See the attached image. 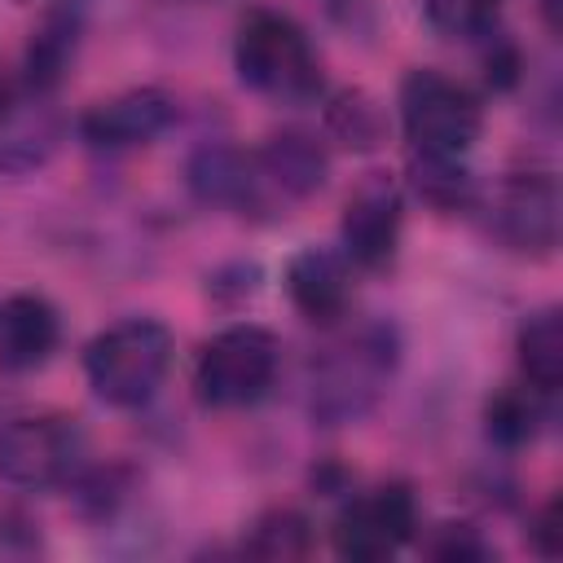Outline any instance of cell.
I'll return each mask as SVG.
<instances>
[{
	"label": "cell",
	"instance_id": "17",
	"mask_svg": "<svg viewBox=\"0 0 563 563\" xmlns=\"http://www.w3.org/2000/svg\"><path fill=\"white\" fill-rule=\"evenodd\" d=\"M242 550L251 559H264V563L308 559L312 554V523L290 506H273L251 523V532L242 537Z\"/></svg>",
	"mask_w": 563,
	"mask_h": 563
},
{
	"label": "cell",
	"instance_id": "13",
	"mask_svg": "<svg viewBox=\"0 0 563 563\" xmlns=\"http://www.w3.org/2000/svg\"><path fill=\"white\" fill-rule=\"evenodd\" d=\"M57 343H62V317L44 295L18 290L0 299V369L9 374L40 369L57 352Z\"/></svg>",
	"mask_w": 563,
	"mask_h": 563
},
{
	"label": "cell",
	"instance_id": "15",
	"mask_svg": "<svg viewBox=\"0 0 563 563\" xmlns=\"http://www.w3.org/2000/svg\"><path fill=\"white\" fill-rule=\"evenodd\" d=\"M75 40H79V4L75 0L48 4L40 31L31 35L26 66H22L31 92H53L57 88V79L66 75V66L75 57Z\"/></svg>",
	"mask_w": 563,
	"mask_h": 563
},
{
	"label": "cell",
	"instance_id": "11",
	"mask_svg": "<svg viewBox=\"0 0 563 563\" xmlns=\"http://www.w3.org/2000/svg\"><path fill=\"white\" fill-rule=\"evenodd\" d=\"M286 295L295 312L312 325H334L352 303V268L347 255L325 246H303L286 260Z\"/></svg>",
	"mask_w": 563,
	"mask_h": 563
},
{
	"label": "cell",
	"instance_id": "25",
	"mask_svg": "<svg viewBox=\"0 0 563 563\" xmlns=\"http://www.w3.org/2000/svg\"><path fill=\"white\" fill-rule=\"evenodd\" d=\"M44 4H62V0H44ZM75 4H79V0H75Z\"/></svg>",
	"mask_w": 563,
	"mask_h": 563
},
{
	"label": "cell",
	"instance_id": "12",
	"mask_svg": "<svg viewBox=\"0 0 563 563\" xmlns=\"http://www.w3.org/2000/svg\"><path fill=\"white\" fill-rule=\"evenodd\" d=\"M189 189L211 202V207H233V211H273V194L255 167V154L229 150V145H207L189 158Z\"/></svg>",
	"mask_w": 563,
	"mask_h": 563
},
{
	"label": "cell",
	"instance_id": "8",
	"mask_svg": "<svg viewBox=\"0 0 563 563\" xmlns=\"http://www.w3.org/2000/svg\"><path fill=\"white\" fill-rule=\"evenodd\" d=\"M488 229L523 255H550L559 246V180L550 172H515L493 189Z\"/></svg>",
	"mask_w": 563,
	"mask_h": 563
},
{
	"label": "cell",
	"instance_id": "3",
	"mask_svg": "<svg viewBox=\"0 0 563 563\" xmlns=\"http://www.w3.org/2000/svg\"><path fill=\"white\" fill-rule=\"evenodd\" d=\"M238 79L273 101H303L321 88V62L303 26L277 9H251L233 35Z\"/></svg>",
	"mask_w": 563,
	"mask_h": 563
},
{
	"label": "cell",
	"instance_id": "20",
	"mask_svg": "<svg viewBox=\"0 0 563 563\" xmlns=\"http://www.w3.org/2000/svg\"><path fill=\"white\" fill-rule=\"evenodd\" d=\"M325 128L339 145L347 150H374L383 136H387V119H383V106L361 92V88H343L339 97H330L325 106Z\"/></svg>",
	"mask_w": 563,
	"mask_h": 563
},
{
	"label": "cell",
	"instance_id": "24",
	"mask_svg": "<svg viewBox=\"0 0 563 563\" xmlns=\"http://www.w3.org/2000/svg\"><path fill=\"white\" fill-rule=\"evenodd\" d=\"M9 110H13V88L0 79V128L9 123Z\"/></svg>",
	"mask_w": 563,
	"mask_h": 563
},
{
	"label": "cell",
	"instance_id": "14",
	"mask_svg": "<svg viewBox=\"0 0 563 563\" xmlns=\"http://www.w3.org/2000/svg\"><path fill=\"white\" fill-rule=\"evenodd\" d=\"M255 167H260L273 202H299L325 185L330 158H325L321 141H312L303 132H277L255 150Z\"/></svg>",
	"mask_w": 563,
	"mask_h": 563
},
{
	"label": "cell",
	"instance_id": "21",
	"mask_svg": "<svg viewBox=\"0 0 563 563\" xmlns=\"http://www.w3.org/2000/svg\"><path fill=\"white\" fill-rule=\"evenodd\" d=\"M501 0H422L427 22L449 40H475L488 35L497 22Z\"/></svg>",
	"mask_w": 563,
	"mask_h": 563
},
{
	"label": "cell",
	"instance_id": "10",
	"mask_svg": "<svg viewBox=\"0 0 563 563\" xmlns=\"http://www.w3.org/2000/svg\"><path fill=\"white\" fill-rule=\"evenodd\" d=\"M172 119H176V101L163 88H128L84 110L79 136L92 150H136L163 136Z\"/></svg>",
	"mask_w": 563,
	"mask_h": 563
},
{
	"label": "cell",
	"instance_id": "6",
	"mask_svg": "<svg viewBox=\"0 0 563 563\" xmlns=\"http://www.w3.org/2000/svg\"><path fill=\"white\" fill-rule=\"evenodd\" d=\"M84 462V431L66 413H22L0 427V479L13 488H57Z\"/></svg>",
	"mask_w": 563,
	"mask_h": 563
},
{
	"label": "cell",
	"instance_id": "1",
	"mask_svg": "<svg viewBox=\"0 0 563 563\" xmlns=\"http://www.w3.org/2000/svg\"><path fill=\"white\" fill-rule=\"evenodd\" d=\"M400 365V339L391 325L369 321L343 339H334L308 374V409L321 427H343L365 418L387 391Z\"/></svg>",
	"mask_w": 563,
	"mask_h": 563
},
{
	"label": "cell",
	"instance_id": "2",
	"mask_svg": "<svg viewBox=\"0 0 563 563\" xmlns=\"http://www.w3.org/2000/svg\"><path fill=\"white\" fill-rule=\"evenodd\" d=\"M172 330L154 317H128L106 325L84 347V374L101 405L110 409H141L154 400L172 369Z\"/></svg>",
	"mask_w": 563,
	"mask_h": 563
},
{
	"label": "cell",
	"instance_id": "7",
	"mask_svg": "<svg viewBox=\"0 0 563 563\" xmlns=\"http://www.w3.org/2000/svg\"><path fill=\"white\" fill-rule=\"evenodd\" d=\"M418 532V497L409 484L387 479L374 484L356 497H347V506L339 510L330 537H334V554L339 559H356V563H378L391 559L396 550H405Z\"/></svg>",
	"mask_w": 563,
	"mask_h": 563
},
{
	"label": "cell",
	"instance_id": "19",
	"mask_svg": "<svg viewBox=\"0 0 563 563\" xmlns=\"http://www.w3.org/2000/svg\"><path fill=\"white\" fill-rule=\"evenodd\" d=\"M409 185L413 194L435 207V211H457L475 202V180L462 167V158H431V154H413L409 158Z\"/></svg>",
	"mask_w": 563,
	"mask_h": 563
},
{
	"label": "cell",
	"instance_id": "4",
	"mask_svg": "<svg viewBox=\"0 0 563 563\" xmlns=\"http://www.w3.org/2000/svg\"><path fill=\"white\" fill-rule=\"evenodd\" d=\"M400 128L413 154L462 158L484 132V106L466 84L422 66L400 79Z\"/></svg>",
	"mask_w": 563,
	"mask_h": 563
},
{
	"label": "cell",
	"instance_id": "9",
	"mask_svg": "<svg viewBox=\"0 0 563 563\" xmlns=\"http://www.w3.org/2000/svg\"><path fill=\"white\" fill-rule=\"evenodd\" d=\"M400 229H405V198L400 185L383 172L365 176L339 220V238H343V255L347 264L361 268H387L396 260L400 246Z\"/></svg>",
	"mask_w": 563,
	"mask_h": 563
},
{
	"label": "cell",
	"instance_id": "5",
	"mask_svg": "<svg viewBox=\"0 0 563 563\" xmlns=\"http://www.w3.org/2000/svg\"><path fill=\"white\" fill-rule=\"evenodd\" d=\"M282 365V347L264 325H229L202 343L194 365V391L207 409L255 405Z\"/></svg>",
	"mask_w": 563,
	"mask_h": 563
},
{
	"label": "cell",
	"instance_id": "18",
	"mask_svg": "<svg viewBox=\"0 0 563 563\" xmlns=\"http://www.w3.org/2000/svg\"><path fill=\"white\" fill-rule=\"evenodd\" d=\"M541 391L528 383H506L501 391L488 396L484 405V427L501 449H519L528 440H537L541 431Z\"/></svg>",
	"mask_w": 563,
	"mask_h": 563
},
{
	"label": "cell",
	"instance_id": "16",
	"mask_svg": "<svg viewBox=\"0 0 563 563\" xmlns=\"http://www.w3.org/2000/svg\"><path fill=\"white\" fill-rule=\"evenodd\" d=\"M515 352H519V369H523L528 387H537L541 396L559 391V383H563V317H559V308L532 312L519 325Z\"/></svg>",
	"mask_w": 563,
	"mask_h": 563
},
{
	"label": "cell",
	"instance_id": "22",
	"mask_svg": "<svg viewBox=\"0 0 563 563\" xmlns=\"http://www.w3.org/2000/svg\"><path fill=\"white\" fill-rule=\"evenodd\" d=\"M431 559H444V563H479V559H488L493 554V545L479 537V528H471V523H440L431 537H427V545H422Z\"/></svg>",
	"mask_w": 563,
	"mask_h": 563
},
{
	"label": "cell",
	"instance_id": "23",
	"mask_svg": "<svg viewBox=\"0 0 563 563\" xmlns=\"http://www.w3.org/2000/svg\"><path fill=\"white\" fill-rule=\"evenodd\" d=\"M532 537H537V550H541V554H550V559L559 554V501H550V506L541 510Z\"/></svg>",
	"mask_w": 563,
	"mask_h": 563
}]
</instances>
